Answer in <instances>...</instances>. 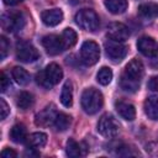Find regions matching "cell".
I'll list each match as a JSON object with an SVG mask.
<instances>
[{"mask_svg":"<svg viewBox=\"0 0 158 158\" xmlns=\"http://www.w3.org/2000/svg\"><path fill=\"white\" fill-rule=\"evenodd\" d=\"M25 25V17L20 11L6 12L1 17V26L7 32L20 31Z\"/></svg>","mask_w":158,"mask_h":158,"instance_id":"obj_5","label":"cell"},{"mask_svg":"<svg viewBox=\"0 0 158 158\" xmlns=\"http://www.w3.org/2000/svg\"><path fill=\"white\" fill-rule=\"evenodd\" d=\"M104 47H105L106 56L114 62H121L127 54V47L125 44H122V42H116V41L109 40L105 42Z\"/></svg>","mask_w":158,"mask_h":158,"instance_id":"obj_8","label":"cell"},{"mask_svg":"<svg viewBox=\"0 0 158 158\" xmlns=\"http://www.w3.org/2000/svg\"><path fill=\"white\" fill-rule=\"evenodd\" d=\"M36 81H37L38 85H41L44 89H51V86H52V84L48 81V79H47V77L44 74V70L36 74Z\"/></svg>","mask_w":158,"mask_h":158,"instance_id":"obj_28","label":"cell"},{"mask_svg":"<svg viewBox=\"0 0 158 158\" xmlns=\"http://www.w3.org/2000/svg\"><path fill=\"white\" fill-rule=\"evenodd\" d=\"M143 73H144V68L139 59L133 58L132 60H130L120 79L121 89L128 93L137 91L139 89V83L143 77Z\"/></svg>","mask_w":158,"mask_h":158,"instance_id":"obj_1","label":"cell"},{"mask_svg":"<svg viewBox=\"0 0 158 158\" xmlns=\"http://www.w3.org/2000/svg\"><path fill=\"white\" fill-rule=\"evenodd\" d=\"M138 15L144 19L158 17V4L156 2H144L138 6Z\"/></svg>","mask_w":158,"mask_h":158,"instance_id":"obj_17","label":"cell"},{"mask_svg":"<svg viewBox=\"0 0 158 158\" xmlns=\"http://www.w3.org/2000/svg\"><path fill=\"white\" fill-rule=\"evenodd\" d=\"M106 35L109 40H112L116 42H125L130 37V31L126 25L121 22H112L107 26Z\"/></svg>","mask_w":158,"mask_h":158,"instance_id":"obj_10","label":"cell"},{"mask_svg":"<svg viewBox=\"0 0 158 158\" xmlns=\"http://www.w3.org/2000/svg\"><path fill=\"white\" fill-rule=\"evenodd\" d=\"M44 74H46V77L48 79V81L52 85L58 84L62 80V78H63V70H62V68L57 63L48 64L46 67V69H44Z\"/></svg>","mask_w":158,"mask_h":158,"instance_id":"obj_15","label":"cell"},{"mask_svg":"<svg viewBox=\"0 0 158 158\" xmlns=\"http://www.w3.org/2000/svg\"><path fill=\"white\" fill-rule=\"evenodd\" d=\"M9 114H10L9 105L6 104V101L4 99H0V117H1V120H5Z\"/></svg>","mask_w":158,"mask_h":158,"instance_id":"obj_30","label":"cell"},{"mask_svg":"<svg viewBox=\"0 0 158 158\" xmlns=\"http://www.w3.org/2000/svg\"><path fill=\"white\" fill-rule=\"evenodd\" d=\"M148 89L152 91H157L158 93V77H152L148 80Z\"/></svg>","mask_w":158,"mask_h":158,"instance_id":"obj_32","label":"cell"},{"mask_svg":"<svg viewBox=\"0 0 158 158\" xmlns=\"http://www.w3.org/2000/svg\"><path fill=\"white\" fill-rule=\"evenodd\" d=\"M60 102L65 107H70L73 104V84L70 80H67L62 88L60 93Z\"/></svg>","mask_w":158,"mask_h":158,"instance_id":"obj_21","label":"cell"},{"mask_svg":"<svg viewBox=\"0 0 158 158\" xmlns=\"http://www.w3.org/2000/svg\"><path fill=\"white\" fill-rule=\"evenodd\" d=\"M72 122V117L64 112H58L54 117V121H53V127L56 128V131L58 132H63L65 131L69 125Z\"/></svg>","mask_w":158,"mask_h":158,"instance_id":"obj_22","label":"cell"},{"mask_svg":"<svg viewBox=\"0 0 158 158\" xmlns=\"http://www.w3.org/2000/svg\"><path fill=\"white\" fill-rule=\"evenodd\" d=\"M40 57L38 51L35 46L26 41H19L16 44V58L23 63H31L37 60Z\"/></svg>","mask_w":158,"mask_h":158,"instance_id":"obj_6","label":"cell"},{"mask_svg":"<svg viewBox=\"0 0 158 158\" xmlns=\"http://www.w3.org/2000/svg\"><path fill=\"white\" fill-rule=\"evenodd\" d=\"M115 109L118 112V115L122 118L127 120V121H133L135 117H136V109L130 102H126V101H122V100L116 101L115 102Z\"/></svg>","mask_w":158,"mask_h":158,"instance_id":"obj_14","label":"cell"},{"mask_svg":"<svg viewBox=\"0 0 158 158\" xmlns=\"http://www.w3.org/2000/svg\"><path fill=\"white\" fill-rule=\"evenodd\" d=\"M58 112L56 111L54 106L51 105V106H46L41 112H38L36 115V125L37 126H47V125H53V121H54V117Z\"/></svg>","mask_w":158,"mask_h":158,"instance_id":"obj_12","label":"cell"},{"mask_svg":"<svg viewBox=\"0 0 158 158\" xmlns=\"http://www.w3.org/2000/svg\"><path fill=\"white\" fill-rule=\"evenodd\" d=\"M10 86V80L9 78L6 77V74L4 72L0 73V88H1V91H6V89Z\"/></svg>","mask_w":158,"mask_h":158,"instance_id":"obj_31","label":"cell"},{"mask_svg":"<svg viewBox=\"0 0 158 158\" xmlns=\"http://www.w3.org/2000/svg\"><path fill=\"white\" fill-rule=\"evenodd\" d=\"M65 153L67 156L75 158V157H80L83 154H85V152H83L81 144L78 143L77 141H74L73 138H69L67 142V147H65Z\"/></svg>","mask_w":158,"mask_h":158,"instance_id":"obj_24","label":"cell"},{"mask_svg":"<svg viewBox=\"0 0 158 158\" xmlns=\"http://www.w3.org/2000/svg\"><path fill=\"white\" fill-rule=\"evenodd\" d=\"M9 48H10V43L9 41L6 40L5 36H1L0 37V59H5L7 52H9Z\"/></svg>","mask_w":158,"mask_h":158,"instance_id":"obj_29","label":"cell"},{"mask_svg":"<svg viewBox=\"0 0 158 158\" xmlns=\"http://www.w3.org/2000/svg\"><path fill=\"white\" fill-rule=\"evenodd\" d=\"M47 143V135L43 132H35L31 133L30 136H27L26 139V146L27 148H40L43 147Z\"/></svg>","mask_w":158,"mask_h":158,"instance_id":"obj_19","label":"cell"},{"mask_svg":"<svg viewBox=\"0 0 158 158\" xmlns=\"http://www.w3.org/2000/svg\"><path fill=\"white\" fill-rule=\"evenodd\" d=\"M42 46L44 47L46 52L51 56H57L62 53L65 49L64 42L62 40V36L57 35H47L42 38Z\"/></svg>","mask_w":158,"mask_h":158,"instance_id":"obj_9","label":"cell"},{"mask_svg":"<svg viewBox=\"0 0 158 158\" xmlns=\"http://www.w3.org/2000/svg\"><path fill=\"white\" fill-rule=\"evenodd\" d=\"M16 105L21 110H27L33 105V95L27 91H21L16 98Z\"/></svg>","mask_w":158,"mask_h":158,"instance_id":"obj_25","label":"cell"},{"mask_svg":"<svg viewBox=\"0 0 158 158\" xmlns=\"http://www.w3.org/2000/svg\"><path fill=\"white\" fill-rule=\"evenodd\" d=\"M62 40H63V42H64L65 48L73 47V46L77 43V41H78L77 32H75L73 28H65V30L62 32Z\"/></svg>","mask_w":158,"mask_h":158,"instance_id":"obj_26","label":"cell"},{"mask_svg":"<svg viewBox=\"0 0 158 158\" xmlns=\"http://www.w3.org/2000/svg\"><path fill=\"white\" fill-rule=\"evenodd\" d=\"M41 19L47 26H57L63 20V11L60 9H51L44 10L41 14Z\"/></svg>","mask_w":158,"mask_h":158,"instance_id":"obj_13","label":"cell"},{"mask_svg":"<svg viewBox=\"0 0 158 158\" xmlns=\"http://www.w3.org/2000/svg\"><path fill=\"white\" fill-rule=\"evenodd\" d=\"M75 23L85 30V31H90V32H94L99 28V25H100V19L98 16V14L91 10V9H81L79 10L77 14H75Z\"/></svg>","mask_w":158,"mask_h":158,"instance_id":"obj_3","label":"cell"},{"mask_svg":"<svg viewBox=\"0 0 158 158\" xmlns=\"http://www.w3.org/2000/svg\"><path fill=\"white\" fill-rule=\"evenodd\" d=\"M104 4H105V7L111 14H115V15L123 14L128 6L127 0H105Z\"/></svg>","mask_w":158,"mask_h":158,"instance_id":"obj_20","label":"cell"},{"mask_svg":"<svg viewBox=\"0 0 158 158\" xmlns=\"http://www.w3.org/2000/svg\"><path fill=\"white\" fill-rule=\"evenodd\" d=\"M80 102H81L83 110L86 114L94 115V114H96L102 107L104 98H102V94L98 89H95V88H88V89H85L83 91Z\"/></svg>","mask_w":158,"mask_h":158,"instance_id":"obj_2","label":"cell"},{"mask_svg":"<svg viewBox=\"0 0 158 158\" xmlns=\"http://www.w3.org/2000/svg\"><path fill=\"white\" fill-rule=\"evenodd\" d=\"M80 57L86 65H94L100 58L99 44L94 41H85L80 48Z\"/></svg>","mask_w":158,"mask_h":158,"instance_id":"obj_7","label":"cell"},{"mask_svg":"<svg viewBox=\"0 0 158 158\" xmlns=\"http://www.w3.org/2000/svg\"><path fill=\"white\" fill-rule=\"evenodd\" d=\"M16 156H17L16 152L10 148H4L1 151V157H4V158H15Z\"/></svg>","mask_w":158,"mask_h":158,"instance_id":"obj_33","label":"cell"},{"mask_svg":"<svg viewBox=\"0 0 158 158\" xmlns=\"http://www.w3.org/2000/svg\"><path fill=\"white\" fill-rule=\"evenodd\" d=\"M98 132L104 136V137H107V138H111V137H115L117 133H118V130H120V125L118 122L116 121V118L110 115V114H105L102 115L100 118H99V122H98Z\"/></svg>","mask_w":158,"mask_h":158,"instance_id":"obj_4","label":"cell"},{"mask_svg":"<svg viewBox=\"0 0 158 158\" xmlns=\"http://www.w3.org/2000/svg\"><path fill=\"white\" fill-rule=\"evenodd\" d=\"M137 48L146 57L154 58L158 56V43L152 37H148V36L141 37L137 41Z\"/></svg>","mask_w":158,"mask_h":158,"instance_id":"obj_11","label":"cell"},{"mask_svg":"<svg viewBox=\"0 0 158 158\" xmlns=\"http://www.w3.org/2000/svg\"><path fill=\"white\" fill-rule=\"evenodd\" d=\"M11 74H12V78L15 79V81L20 85H26L30 83L31 77H30L28 72L21 67H14Z\"/></svg>","mask_w":158,"mask_h":158,"instance_id":"obj_23","label":"cell"},{"mask_svg":"<svg viewBox=\"0 0 158 158\" xmlns=\"http://www.w3.org/2000/svg\"><path fill=\"white\" fill-rule=\"evenodd\" d=\"M10 138L15 143H23L27 139V131L22 123H16L10 130Z\"/></svg>","mask_w":158,"mask_h":158,"instance_id":"obj_18","label":"cell"},{"mask_svg":"<svg viewBox=\"0 0 158 158\" xmlns=\"http://www.w3.org/2000/svg\"><path fill=\"white\" fill-rule=\"evenodd\" d=\"M144 112L148 116V118L153 121H158V98L149 96L144 101Z\"/></svg>","mask_w":158,"mask_h":158,"instance_id":"obj_16","label":"cell"},{"mask_svg":"<svg viewBox=\"0 0 158 158\" xmlns=\"http://www.w3.org/2000/svg\"><path fill=\"white\" fill-rule=\"evenodd\" d=\"M4 1V4L5 5H7V6H12V5H16V4H20L21 1H23V0H2Z\"/></svg>","mask_w":158,"mask_h":158,"instance_id":"obj_34","label":"cell"},{"mask_svg":"<svg viewBox=\"0 0 158 158\" xmlns=\"http://www.w3.org/2000/svg\"><path fill=\"white\" fill-rule=\"evenodd\" d=\"M112 79V70L109 67H102L98 74H96V80L101 85H107Z\"/></svg>","mask_w":158,"mask_h":158,"instance_id":"obj_27","label":"cell"}]
</instances>
